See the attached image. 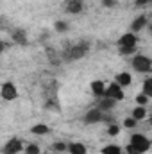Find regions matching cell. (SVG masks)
<instances>
[{
  "label": "cell",
  "instance_id": "obj_1",
  "mask_svg": "<svg viewBox=\"0 0 152 154\" xmlns=\"http://www.w3.org/2000/svg\"><path fill=\"white\" fill-rule=\"evenodd\" d=\"M88 43H84V41H81V43H77V45H72V47H68L65 52H63V59L66 61V63H72V61H77V59H82L86 54H88Z\"/></svg>",
  "mask_w": 152,
  "mask_h": 154
},
{
  "label": "cell",
  "instance_id": "obj_2",
  "mask_svg": "<svg viewBox=\"0 0 152 154\" xmlns=\"http://www.w3.org/2000/svg\"><path fill=\"white\" fill-rule=\"evenodd\" d=\"M131 65H132V68H134L136 72H140V74H149V72H152V59L149 56H145V54H136V56L132 57Z\"/></svg>",
  "mask_w": 152,
  "mask_h": 154
},
{
  "label": "cell",
  "instance_id": "obj_3",
  "mask_svg": "<svg viewBox=\"0 0 152 154\" xmlns=\"http://www.w3.org/2000/svg\"><path fill=\"white\" fill-rule=\"evenodd\" d=\"M129 143H131V145H134V147H136L141 154L149 152V151H150V147H152V140H149L145 134H140V133H138V134H132Z\"/></svg>",
  "mask_w": 152,
  "mask_h": 154
},
{
  "label": "cell",
  "instance_id": "obj_4",
  "mask_svg": "<svg viewBox=\"0 0 152 154\" xmlns=\"http://www.w3.org/2000/svg\"><path fill=\"white\" fill-rule=\"evenodd\" d=\"M104 116H106V113H104V111H100L99 108H91L90 111H86V115L82 116V120H84V124L93 125V124L104 122Z\"/></svg>",
  "mask_w": 152,
  "mask_h": 154
},
{
  "label": "cell",
  "instance_id": "obj_5",
  "mask_svg": "<svg viewBox=\"0 0 152 154\" xmlns=\"http://www.w3.org/2000/svg\"><path fill=\"white\" fill-rule=\"evenodd\" d=\"M22 151H25V147H23L22 140H18V138H11V140L4 145L2 154H20Z\"/></svg>",
  "mask_w": 152,
  "mask_h": 154
},
{
  "label": "cell",
  "instance_id": "obj_6",
  "mask_svg": "<svg viewBox=\"0 0 152 154\" xmlns=\"http://www.w3.org/2000/svg\"><path fill=\"white\" fill-rule=\"evenodd\" d=\"M0 95H2L4 100H14L18 97V90H16L14 82H9V81L4 82L2 88H0Z\"/></svg>",
  "mask_w": 152,
  "mask_h": 154
},
{
  "label": "cell",
  "instance_id": "obj_7",
  "mask_svg": "<svg viewBox=\"0 0 152 154\" xmlns=\"http://www.w3.org/2000/svg\"><path fill=\"white\" fill-rule=\"evenodd\" d=\"M106 97H111V99H114L116 102H120V100H123L125 99V93H123V88L114 81V82H111L109 86H108V90H106Z\"/></svg>",
  "mask_w": 152,
  "mask_h": 154
},
{
  "label": "cell",
  "instance_id": "obj_8",
  "mask_svg": "<svg viewBox=\"0 0 152 154\" xmlns=\"http://www.w3.org/2000/svg\"><path fill=\"white\" fill-rule=\"evenodd\" d=\"M114 106H116V100L111 99V97H99L97 99V108L100 109V111H104V113H111L114 109Z\"/></svg>",
  "mask_w": 152,
  "mask_h": 154
},
{
  "label": "cell",
  "instance_id": "obj_9",
  "mask_svg": "<svg viewBox=\"0 0 152 154\" xmlns=\"http://www.w3.org/2000/svg\"><path fill=\"white\" fill-rule=\"evenodd\" d=\"M136 45H138V38L131 31L125 32V34H122L120 39H118V47H136Z\"/></svg>",
  "mask_w": 152,
  "mask_h": 154
},
{
  "label": "cell",
  "instance_id": "obj_10",
  "mask_svg": "<svg viewBox=\"0 0 152 154\" xmlns=\"http://www.w3.org/2000/svg\"><path fill=\"white\" fill-rule=\"evenodd\" d=\"M82 9H84V0H68L66 7H65V11L68 14H79V13H82Z\"/></svg>",
  "mask_w": 152,
  "mask_h": 154
},
{
  "label": "cell",
  "instance_id": "obj_11",
  "mask_svg": "<svg viewBox=\"0 0 152 154\" xmlns=\"http://www.w3.org/2000/svg\"><path fill=\"white\" fill-rule=\"evenodd\" d=\"M90 90H91V93L99 99V97H104L106 95V90H108V86L104 84V81H100V79H97V81H93L91 84H90Z\"/></svg>",
  "mask_w": 152,
  "mask_h": 154
},
{
  "label": "cell",
  "instance_id": "obj_12",
  "mask_svg": "<svg viewBox=\"0 0 152 154\" xmlns=\"http://www.w3.org/2000/svg\"><path fill=\"white\" fill-rule=\"evenodd\" d=\"M147 27V16L145 14H140V16H136L134 18V22L131 23V32H140V31H143Z\"/></svg>",
  "mask_w": 152,
  "mask_h": 154
},
{
  "label": "cell",
  "instance_id": "obj_13",
  "mask_svg": "<svg viewBox=\"0 0 152 154\" xmlns=\"http://www.w3.org/2000/svg\"><path fill=\"white\" fill-rule=\"evenodd\" d=\"M11 38H13V41H14L16 45H22V47H25V45L29 43L27 34H25V31H23V29H14V31H13V34H11Z\"/></svg>",
  "mask_w": 152,
  "mask_h": 154
},
{
  "label": "cell",
  "instance_id": "obj_14",
  "mask_svg": "<svg viewBox=\"0 0 152 154\" xmlns=\"http://www.w3.org/2000/svg\"><path fill=\"white\" fill-rule=\"evenodd\" d=\"M68 152L70 154H88V149L81 142H72V143H68Z\"/></svg>",
  "mask_w": 152,
  "mask_h": 154
},
{
  "label": "cell",
  "instance_id": "obj_15",
  "mask_svg": "<svg viewBox=\"0 0 152 154\" xmlns=\"http://www.w3.org/2000/svg\"><path fill=\"white\" fill-rule=\"evenodd\" d=\"M114 81H116V82L123 88V86H129V84L132 82V77H131V74H129V72H120V74H116Z\"/></svg>",
  "mask_w": 152,
  "mask_h": 154
},
{
  "label": "cell",
  "instance_id": "obj_16",
  "mask_svg": "<svg viewBox=\"0 0 152 154\" xmlns=\"http://www.w3.org/2000/svg\"><path fill=\"white\" fill-rule=\"evenodd\" d=\"M50 133V127L45 125V124H36L31 127V134H38V136H43V134H48Z\"/></svg>",
  "mask_w": 152,
  "mask_h": 154
},
{
  "label": "cell",
  "instance_id": "obj_17",
  "mask_svg": "<svg viewBox=\"0 0 152 154\" xmlns=\"http://www.w3.org/2000/svg\"><path fill=\"white\" fill-rule=\"evenodd\" d=\"M102 154H123V151H122L120 145H116V143H109V145H106V147L102 149Z\"/></svg>",
  "mask_w": 152,
  "mask_h": 154
},
{
  "label": "cell",
  "instance_id": "obj_18",
  "mask_svg": "<svg viewBox=\"0 0 152 154\" xmlns=\"http://www.w3.org/2000/svg\"><path fill=\"white\" fill-rule=\"evenodd\" d=\"M131 116H134L136 120H143V118L147 116V109H145V106H136V108L132 109Z\"/></svg>",
  "mask_w": 152,
  "mask_h": 154
},
{
  "label": "cell",
  "instance_id": "obj_19",
  "mask_svg": "<svg viewBox=\"0 0 152 154\" xmlns=\"http://www.w3.org/2000/svg\"><path fill=\"white\" fill-rule=\"evenodd\" d=\"M141 91L149 97V99H152V77H147L145 81H143V86H141Z\"/></svg>",
  "mask_w": 152,
  "mask_h": 154
},
{
  "label": "cell",
  "instance_id": "obj_20",
  "mask_svg": "<svg viewBox=\"0 0 152 154\" xmlns=\"http://www.w3.org/2000/svg\"><path fill=\"white\" fill-rule=\"evenodd\" d=\"M54 152H66L68 151V145L65 143V142H56V143H52V147H50Z\"/></svg>",
  "mask_w": 152,
  "mask_h": 154
},
{
  "label": "cell",
  "instance_id": "obj_21",
  "mask_svg": "<svg viewBox=\"0 0 152 154\" xmlns=\"http://www.w3.org/2000/svg\"><path fill=\"white\" fill-rule=\"evenodd\" d=\"M136 125H138V120H136L134 116H127V118L123 120V127H125V129H134Z\"/></svg>",
  "mask_w": 152,
  "mask_h": 154
},
{
  "label": "cell",
  "instance_id": "obj_22",
  "mask_svg": "<svg viewBox=\"0 0 152 154\" xmlns=\"http://www.w3.org/2000/svg\"><path fill=\"white\" fill-rule=\"evenodd\" d=\"M23 152L25 154H39L41 151H39V147L36 143H29V145H25V151Z\"/></svg>",
  "mask_w": 152,
  "mask_h": 154
},
{
  "label": "cell",
  "instance_id": "obj_23",
  "mask_svg": "<svg viewBox=\"0 0 152 154\" xmlns=\"http://www.w3.org/2000/svg\"><path fill=\"white\" fill-rule=\"evenodd\" d=\"M147 102H149V97H147L143 91L136 95V104H138V106H147Z\"/></svg>",
  "mask_w": 152,
  "mask_h": 154
},
{
  "label": "cell",
  "instance_id": "obj_24",
  "mask_svg": "<svg viewBox=\"0 0 152 154\" xmlns=\"http://www.w3.org/2000/svg\"><path fill=\"white\" fill-rule=\"evenodd\" d=\"M118 50H120V54H122V56H131V54H134V52H136V47H120Z\"/></svg>",
  "mask_w": 152,
  "mask_h": 154
},
{
  "label": "cell",
  "instance_id": "obj_25",
  "mask_svg": "<svg viewBox=\"0 0 152 154\" xmlns=\"http://www.w3.org/2000/svg\"><path fill=\"white\" fill-rule=\"evenodd\" d=\"M56 31L57 32H66L68 31V23L66 22H56Z\"/></svg>",
  "mask_w": 152,
  "mask_h": 154
},
{
  "label": "cell",
  "instance_id": "obj_26",
  "mask_svg": "<svg viewBox=\"0 0 152 154\" xmlns=\"http://www.w3.org/2000/svg\"><path fill=\"white\" fill-rule=\"evenodd\" d=\"M120 133V125H116V124H111L109 127H108V134L109 136H116Z\"/></svg>",
  "mask_w": 152,
  "mask_h": 154
},
{
  "label": "cell",
  "instance_id": "obj_27",
  "mask_svg": "<svg viewBox=\"0 0 152 154\" xmlns=\"http://www.w3.org/2000/svg\"><path fill=\"white\" fill-rule=\"evenodd\" d=\"M47 52H48V57H50V61H52V65H59V57H56V54H54V50H52V48H47Z\"/></svg>",
  "mask_w": 152,
  "mask_h": 154
},
{
  "label": "cell",
  "instance_id": "obj_28",
  "mask_svg": "<svg viewBox=\"0 0 152 154\" xmlns=\"http://www.w3.org/2000/svg\"><path fill=\"white\" fill-rule=\"evenodd\" d=\"M125 152H127V154H141L138 149H136V147H134V145H131V143L125 147Z\"/></svg>",
  "mask_w": 152,
  "mask_h": 154
},
{
  "label": "cell",
  "instance_id": "obj_29",
  "mask_svg": "<svg viewBox=\"0 0 152 154\" xmlns=\"http://www.w3.org/2000/svg\"><path fill=\"white\" fill-rule=\"evenodd\" d=\"M149 2H152V0H134V5L136 7H145Z\"/></svg>",
  "mask_w": 152,
  "mask_h": 154
},
{
  "label": "cell",
  "instance_id": "obj_30",
  "mask_svg": "<svg viewBox=\"0 0 152 154\" xmlns=\"http://www.w3.org/2000/svg\"><path fill=\"white\" fill-rule=\"evenodd\" d=\"M116 2H118V0H102V5H104V7H113Z\"/></svg>",
  "mask_w": 152,
  "mask_h": 154
},
{
  "label": "cell",
  "instance_id": "obj_31",
  "mask_svg": "<svg viewBox=\"0 0 152 154\" xmlns=\"http://www.w3.org/2000/svg\"><path fill=\"white\" fill-rule=\"evenodd\" d=\"M149 124H150V125H152V115L149 116Z\"/></svg>",
  "mask_w": 152,
  "mask_h": 154
},
{
  "label": "cell",
  "instance_id": "obj_32",
  "mask_svg": "<svg viewBox=\"0 0 152 154\" xmlns=\"http://www.w3.org/2000/svg\"><path fill=\"white\" fill-rule=\"evenodd\" d=\"M149 31H150V34H152V23H150V25H149Z\"/></svg>",
  "mask_w": 152,
  "mask_h": 154
},
{
  "label": "cell",
  "instance_id": "obj_33",
  "mask_svg": "<svg viewBox=\"0 0 152 154\" xmlns=\"http://www.w3.org/2000/svg\"><path fill=\"white\" fill-rule=\"evenodd\" d=\"M54 154H65V152H54Z\"/></svg>",
  "mask_w": 152,
  "mask_h": 154
}]
</instances>
